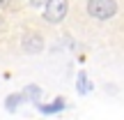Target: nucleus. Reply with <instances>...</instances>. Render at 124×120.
I'll use <instances>...</instances> for the list:
<instances>
[{
    "label": "nucleus",
    "instance_id": "obj_1",
    "mask_svg": "<svg viewBox=\"0 0 124 120\" xmlns=\"http://www.w3.org/2000/svg\"><path fill=\"white\" fill-rule=\"evenodd\" d=\"M85 12L94 21H108L117 14V0H87Z\"/></svg>",
    "mask_w": 124,
    "mask_h": 120
},
{
    "label": "nucleus",
    "instance_id": "obj_2",
    "mask_svg": "<svg viewBox=\"0 0 124 120\" xmlns=\"http://www.w3.org/2000/svg\"><path fill=\"white\" fill-rule=\"evenodd\" d=\"M67 12H69V0H48L44 5V18L53 26H58L67 18Z\"/></svg>",
    "mask_w": 124,
    "mask_h": 120
},
{
    "label": "nucleus",
    "instance_id": "obj_3",
    "mask_svg": "<svg viewBox=\"0 0 124 120\" xmlns=\"http://www.w3.org/2000/svg\"><path fill=\"white\" fill-rule=\"evenodd\" d=\"M21 49L25 53H30V55L39 53V51H44V37L39 32H25L21 37Z\"/></svg>",
    "mask_w": 124,
    "mask_h": 120
},
{
    "label": "nucleus",
    "instance_id": "obj_4",
    "mask_svg": "<svg viewBox=\"0 0 124 120\" xmlns=\"http://www.w3.org/2000/svg\"><path fill=\"white\" fill-rule=\"evenodd\" d=\"M37 109H39V113H44V116H53V113H60V111H64L67 109V102H64V97H55L53 102H48V104H37Z\"/></svg>",
    "mask_w": 124,
    "mask_h": 120
},
{
    "label": "nucleus",
    "instance_id": "obj_5",
    "mask_svg": "<svg viewBox=\"0 0 124 120\" xmlns=\"http://www.w3.org/2000/svg\"><path fill=\"white\" fill-rule=\"evenodd\" d=\"M23 102H28L23 92H12V95H9L7 99H5V109H7L9 113H14V111H16V109H18V106L23 104Z\"/></svg>",
    "mask_w": 124,
    "mask_h": 120
},
{
    "label": "nucleus",
    "instance_id": "obj_6",
    "mask_svg": "<svg viewBox=\"0 0 124 120\" xmlns=\"http://www.w3.org/2000/svg\"><path fill=\"white\" fill-rule=\"evenodd\" d=\"M76 90H78V95H87L92 90V83H90L85 72H78V76H76Z\"/></svg>",
    "mask_w": 124,
    "mask_h": 120
},
{
    "label": "nucleus",
    "instance_id": "obj_7",
    "mask_svg": "<svg viewBox=\"0 0 124 120\" xmlns=\"http://www.w3.org/2000/svg\"><path fill=\"white\" fill-rule=\"evenodd\" d=\"M23 95H25V99H28V102H32V104H39L41 102V88H39V85H35V83L25 85Z\"/></svg>",
    "mask_w": 124,
    "mask_h": 120
},
{
    "label": "nucleus",
    "instance_id": "obj_8",
    "mask_svg": "<svg viewBox=\"0 0 124 120\" xmlns=\"http://www.w3.org/2000/svg\"><path fill=\"white\" fill-rule=\"evenodd\" d=\"M48 0H30V7H39V5H46Z\"/></svg>",
    "mask_w": 124,
    "mask_h": 120
},
{
    "label": "nucleus",
    "instance_id": "obj_9",
    "mask_svg": "<svg viewBox=\"0 0 124 120\" xmlns=\"http://www.w3.org/2000/svg\"><path fill=\"white\" fill-rule=\"evenodd\" d=\"M9 2L12 0H0V7H9Z\"/></svg>",
    "mask_w": 124,
    "mask_h": 120
}]
</instances>
